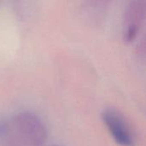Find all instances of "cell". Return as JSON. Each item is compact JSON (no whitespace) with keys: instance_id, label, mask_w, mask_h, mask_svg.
Listing matches in <instances>:
<instances>
[{"instance_id":"1","label":"cell","mask_w":146,"mask_h":146,"mask_svg":"<svg viewBox=\"0 0 146 146\" xmlns=\"http://www.w3.org/2000/svg\"><path fill=\"white\" fill-rule=\"evenodd\" d=\"M19 132L35 146H43L47 139L46 128L42 121L34 114L22 112L15 118Z\"/></svg>"},{"instance_id":"2","label":"cell","mask_w":146,"mask_h":146,"mask_svg":"<svg viewBox=\"0 0 146 146\" xmlns=\"http://www.w3.org/2000/svg\"><path fill=\"white\" fill-rule=\"evenodd\" d=\"M103 121L115 141L121 146H133L134 139L124 117L114 110H106L102 115Z\"/></svg>"},{"instance_id":"3","label":"cell","mask_w":146,"mask_h":146,"mask_svg":"<svg viewBox=\"0 0 146 146\" xmlns=\"http://www.w3.org/2000/svg\"><path fill=\"white\" fill-rule=\"evenodd\" d=\"M7 133V126L3 122H0V136H3Z\"/></svg>"},{"instance_id":"4","label":"cell","mask_w":146,"mask_h":146,"mask_svg":"<svg viewBox=\"0 0 146 146\" xmlns=\"http://www.w3.org/2000/svg\"><path fill=\"white\" fill-rule=\"evenodd\" d=\"M54 146H60V145H54Z\"/></svg>"}]
</instances>
